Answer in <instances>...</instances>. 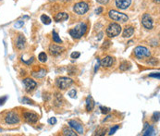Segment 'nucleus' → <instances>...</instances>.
<instances>
[{"label":"nucleus","instance_id":"20","mask_svg":"<svg viewBox=\"0 0 160 136\" xmlns=\"http://www.w3.org/2000/svg\"><path fill=\"white\" fill-rule=\"evenodd\" d=\"M46 75V70H41L39 72H33L32 76L35 78H43Z\"/></svg>","mask_w":160,"mask_h":136},{"label":"nucleus","instance_id":"32","mask_svg":"<svg viewBox=\"0 0 160 136\" xmlns=\"http://www.w3.org/2000/svg\"><path fill=\"white\" fill-rule=\"evenodd\" d=\"M6 100H7V96H5L3 97H0V106H3L6 103Z\"/></svg>","mask_w":160,"mask_h":136},{"label":"nucleus","instance_id":"35","mask_svg":"<svg viewBox=\"0 0 160 136\" xmlns=\"http://www.w3.org/2000/svg\"><path fill=\"white\" fill-rule=\"evenodd\" d=\"M48 122H49L51 125H54V124H56V123H57V119H56V118H54V117H53V118H50V119H49V121H48Z\"/></svg>","mask_w":160,"mask_h":136},{"label":"nucleus","instance_id":"36","mask_svg":"<svg viewBox=\"0 0 160 136\" xmlns=\"http://www.w3.org/2000/svg\"><path fill=\"white\" fill-rule=\"evenodd\" d=\"M96 1L100 4H103V5H106L109 2V0H96Z\"/></svg>","mask_w":160,"mask_h":136},{"label":"nucleus","instance_id":"29","mask_svg":"<svg viewBox=\"0 0 160 136\" xmlns=\"http://www.w3.org/2000/svg\"><path fill=\"white\" fill-rule=\"evenodd\" d=\"M80 56V52H73L71 55V58H74V59H76V58H79Z\"/></svg>","mask_w":160,"mask_h":136},{"label":"nucleus","instance_id":"24","mask_svg":"<svg viewBox=\"0 0 160 136\" xmlns=\"http://www.w3.org/2000/svg\"><path fill=\"white\" fill-rule=\"evenodd\" d=\"M131 69V64L129 62H123L120 66H119V70L122 71H125L127 70Z\"/></svg>","mask_w":160,"mask_h":136},{"label":"nucleus","instance_id":"15","mask_svg":"<svg viewBox=\"0 0 160 136\" xmlns=\"http://www.w3.org/2000/svg\"><path fill=\"white\" fill-rule=\"evenodd\" d=\"M25 43H26V39L24 37L23 34H19L17 41H16V46L18 49H23L25 46Z\"/></svg>","mask_w":160,"mask_h":136},{"label":"nucleus","instance_id":"13","mask_svg":"<svg viewBox=\"0 0 160 136\" xmlns=\"http://www.w3.org/2000/svg\"><path fill=\"white\" fill-rule=\"evenodd\" d=\"M69 125L73 128L79 134H83V128H82V125L79 123L78 121H69Z\"/></svg>","mask_w":160,"mask_h":136},{"label":"nucleus","instance_id":"33","mask_svg":"<svg viewBox=\"0 0 160 136\" xmlns=\"http://www.w3.org/2000/svg\"><path fill=\"white\" fill-rule=\"evenodd\" d=\"M22 102L25 103V104H29V105L32 104V101L31 99L27 98V97H23V98H22Z\"/></svg>","mask_w":160,"mask_h":136},{"label":"nucleus","instance_id":"25","mask_svg":"<svg viewBox=\"0 0 160 136\" xmlns=\"http://www.w3.org/2000/svg\"><path fill=\"white\" fill-rule=\"evenodd\" d=\"M38 58L41 62H45L47 60V56L45 52H41L38 56Z\"/></svg>","mask_w":160,"mask_h":136},{"label":"nucleus","instance_id":"3","mask_svg":"<svg viewBox=\"0 0 160 136\" xmlns=\"http://www.w3.org/2000/svg\"><path fill=\"white\" fill-rule=\"evenodd\" d=\"M121 32V27L118 23H110L106 28V34L108 37H116Z\"/></svg>","mask_w":160,"mask_h":136},{"label":"nucleus","instance_id":"19","mask_svg":"<svg viewBox=\"0 0 160 136\" xmlns=\"http://www.w3.org/2000/svg\"><path fill=\"white\" fill-rule=\"evenodd\" d=\"M93 106H94V104H93V98L89 96L86 99V109H87V111H92L93 108Z\"/></svg>","mask_w":160,"mask_h":136},{"label":"nucleus","instance_id":"4","mask_svg":"<svg viewBox=\"0 0 160 136\" xmlns=\"http://www.w3.org/2000/svg\"><path fill=\"white\" fill-rule=\"evenodd\" d=\"M72 84H73V81L71 78L59 77L58 79H57V85L61 90H65L67 88H70Z\"/></svg>","mask_w":160,"mask_h":136},{"label":"nucleus","instance_id":"21","mask_svg":"<svg viewBox=\"0 0 160 136\" xmlns=\"http://www.w3.org/2000/svg\"><path fill=\"white\" fill-rule=\"evenodd\" d=\"M41 21L44 23V24H45V25H48V24H50L51 23V19L47 16V15H42L41 16Z\"/></svg>","mask_w":160,"mask_h":136},{"label":"nucleus","instance_id":"8","mask_svg":"<svg viewBox=\"0 0 160 136\" xmlns=\"http://www.w3.org/2000/svg\"><path fill=\"white\" fill-rule=\"evenodd\" d=\"M142 23H143V25H144L145 28H146V29H148V30L153 29L154 21H153L152 17H151L148 13L144 14V16H143V18H142Z\"/></svg>","mask_w":160,"mask_h":136},{"label":"nucleus","instance_id":"30","mask_svg":"<svg viewBox=\"0 0 160 136\" xmlns=\"http://www.w3.org/2000/svg\"><path fill=\"white\" fill-rule=\"evenodd\" d=\"M76 91L74 90V89H72V90H71L70 92H69V96L71 97V98H75L76 97Z\"/></svg>","mask_w":160,"mask_h":136},{"label":"nucleus","instance_id":"11","mask_svg":"<svg viewBox=\"0 0 160 136\" xmlns=\"http://www.w3.org/2000/svg\"><path fill=\"white\" fill-rule=\"evenodd\" d=\"M63 50H64V47L59 46V45H51L49 46V53L52 56H58L60 53H62Z\"/></svg>","mask_w":160,"mask_h":136},{"label":"nucleus","instance_id":"10","mask_svg":"<svg viewBox=\"0 0 160 136\" xmlns=\"http://www.w3.org/2000/svg\"><path fill=\"white\" fill-rule=\"evenodd\" d=\"M23 118L29 123H36L38 121V115H36L35 113H32V112H24Z\"/></svg>","mask_w":160,"mask_h":136},{"label":"nucleus","instance_id":"22","mask_svg":"<svg viewBox=\"0 0 160 136\" xmlns=\"http://www.w3.org/2000/svg\"><path fill=\"white\" fill-rule=\"evenodd\" d=\"M52 37H53V41L54 42H56L58 44H62V40L60 39L59 35L55 31H53V32H52Z\"/></svg>","mask_w":160,"mask_h":136},{"label":"nucleus","instance_id":"2","mask_svg":"<svg viewBox=\"0 0 160 136\" xmlns=\"http://www.w3.org/2000/svg\"><path fill=\"white\" fill-rule=\"evenodd\" d=\"M108 16L110 17V19H112L113 20L115 21H119V22H126L129 20V17L124 14V13H121V12H119L117 10H110L108 12Z\"/></svg>","mask_w":160,"mask_h":136},{"label":"nucleus","instance_id":"23","mask_svg":"<svg viewBox=\"0 0 160 136\" xmlns=\"http://www.w3.org/2000/svg\"><path fill=\"white\" fill-rule=\"evenodd\" d=\"M63 135H68V136H76L77 135V134L76 133H74L72 130H71V129H68V128H65L64 130H63Z\"/></svg>","mask_w":160,"mask_h":136},{"label":"nucleus","instance_id":"9","mask_svg":"<svg viewBox=\"0 0 160 136\" xmlns=\"http://www.w3.org/2000/svg\"><path fill=\"white\" fill-rule=\"evenodd\" d=\"M23 83H24V86H25V89L27 92H31L32 91L36 86H37V83L35 81H33L32 79L31 78H26L23 80Z\"/></svg>","mask_w":160,"mask_h":136},{"label":"nucleus","instance_id":"14","mask_svg":"<svg viewBox=\"0 0 160 136\" xmlns=\"http://www.w3.org/2000/svg\"><path fill=\"white\" fill-rule=\"evenodd\" d=\"M115 3L119 9H126L132 4V0H116Z\"/></svg>","mask_w":160,"mask_h":136},{"label":"nucleus","instance_id":"41","mask_svg":"<svg viewBox=\"0 0 160 136\" xmlns=\"http://www.w3.org/2000/svg\"><path fill=\"white\" fill-rule=\"evenodd\" d=\"M153 1H154L155 3H158V4H159L160 3V0H153Z\"/></svg>","mask_w":160,"mask_h":136},{"label":"nucleus","instance_id":"1","mask_svg":"<svg viewBox=\"0 0 160 136\" xmlns=\"http://www.w3.org/2000/svg\"><path fill=\"white\" fill-rule=\"evenodd\" d=\"M86 32H87V24L84 22H80L70 31V34L74 39H80L86 33Z\"/></svg>","mask_w":160,"mask_h":136},{"label":"nucleus","instance_id":"40","mask_svg":"<svg viewBox=\"0 0 160 136\" xmlns=\"http://www.w3.org/2000/svg\"><path fill=\"white\" fill-rule=\"evenodd\" d=\"M24 63H26V64H30V63H32V61H33V58H32V59H30V60H28V61H24V60H22Z\"/></svg>","mask_w":160,"mask_h":136},{"label":"nucleus","instance_id":"42","mask_svg":"<svg viewBox=\"0 0 160 136\" xmlns=\"http://www.w3.org/2000/svg\"><path fill=\"white\" fill-rule=\"evenodd\" d=\"M0 132H1V129H0Z\"/></svg>","mask_w":160,"mask_h":136},{"label":"nucleus","instance_id":"28","mask_svg":"<svg viewBox=\"0 0 160 136\" xmlns=\"http://www.w3.org/2000/svg\"><path fill=\"white\" fill-rule=\"evenodd\" d=\"M119 125H116V126H114L111 130H110V133L108 134L109 135H112V134H114L118 130H119Z\"/></svg>","mask_w":160,"mask_h":136},{"label":"nucleus","instance_id":"6","mask_svg":"<svg viewBox=\"0 0 160 136\" xmlns=\"http://www.w3.org/2000/svg\"><path fill=\"white\" fill-rule=\"evenodd\" d=\"M134 54L135 56L142 59L144 57H149L151 56V53L150 51L148 50V48H146L145 46H137L135 49H134Z\"/></svg>","mask_w":160,"mask_h":136},{"label":"nucleus","instance_id":"18","mask_svg":"<svg viewBox=\"0 0 160 136\" xmlns=\"http://www.w3.org/2000/svg\"><path fill=\"white\" fill-rule=\"evenodd\" d=\"M133 33H134V28L132 27V26H130V27H127V28L124 30L122 36H123L124 38H130V37L132 36Z\"/></svg>","mask_w":160,"mask_h":136},{"label":"nucleus","instance_id":"5","mask_svg":"<svg viewBox=\"0 0 160 136\" xmlns=\"http://www.w3.org/2000/svg\"><path fill=\"white\" fill-rule=\"evenodd\" d=\"M89 10V5L86 2H78L73 6V11L78 15H83Z\"/></svg>","mask_w":160,"mask_h":136},{"label":"nucleus","instance_id":"38","mask_svg":"<svg viewBox=\"0 0 160 136\" xmlns=\"http://www.w3.org/2000/svg\"><path fill=\"white\" fill-rule=\"evenodd\" d=\"M102 11H103V7H102V6H99V7L95 10V13H96V14H101Z\"/></svg>","mask_w":160,"mask_h":136},{"label":"nucleus","instance_id":"16","mask_svg":"<svg viewBox=\"0 0 160 136\" xmlns=\"http://www.w3.org/2000/svg\"><path fill=\"white\" fill-rule=\"evenodd\" d=\"M69 19V14H67L66 12H59L58 13L54 19L57 21V22H60V21H64V20H67Z\"/></svg>","mask_w":160,"mask_h":136},{"label":"nucleus","instance_id":"7","mask_svg":"<svg viewBox=\"0 0 160 136\" xmlns=\"http://www.w3.org/2000/svg\"><path fill=\"white\" fill-rule=\"evenodd\" d=\"M5 122L6 124H18L19 122V118L18 116V114H16L13 111H10L8 113L6 114L5 116Z\"/></svg>","mask_w":160,"mask_h":136},{"label":"nucleus","instance_id":"26","mask_svg":"<svg viewBox=\"0 0 160 136\" xmlns=\"http://www.w3.org/2000/svg\"><path fill=\"white\" fill-rule=\"evenodd\" d=\"M61 102H62V96H61V95L57 94L56 95V106H58V107L61 106L62 105Z\"/></svg>","mask_w":160,"mask_h":136},{"label":"nucleus","instance_id":"39","mask_svg":"<svg viewBox=\"0 0 160 136\" xmlns=\"http://www.w3.org/2000/svg\"><path fill=\"white\" fill-rule=\"evenodd\" d=\"M99 65H100V60L97 58V63H96L95 68H94V72H96V71H97V70H98V68H99Z\"/></svg>","mask_w":160,"mask_h":136},{"label":"nucleus","instance_id":"34","mask_svg":"<svg viewBox=\"0 0 160 136\" xmlns=\"http://www.w3.org/2000/svg\"><path fill=\"white\" fill-rule=\"evenodd\" d=\"M24 25V21L23 20H19L16 24H15V27L16 28H19V27H22Z\"/></svg>","mask_w":160,"mask_h":136},{"label":"nucleus","instance_id":"12","mask_svg":"<svg viewBox=\"0 0 160 136\" xmlns=\"http://www.w3.org/2000/svg\"><path fill=\"white\" fill-rule=\"evenodd\" d=\"M115 63V59L112 57H104L101 61H100V64L103 68H109L111 67L113 64Z\"/></svg>","mask_w":160,"mask_h":136},{"label":"nucleus","instance_id":"37","mask_svg":"<svg viewBox=\"0 0 160 136\" xmlns=\"http://www.w3.org/2000/svg\"><path fill=\"white\" fill-rule=\"evenodd\" d=\"M149 77H154V78H158V79H159V73L158 72V73H153V74H150L149 75Z\"/></svg>","mask_w":160,"mask_h":136},{"label":"nucleus","instance_id":"17","mask_svg":"<svg viewBox=\"0 0 160 136\" xmlns=\"http://www.w3.org/2000/svg\"><path fill=\"white\" fill-rule=\"evenodd\" d=\"M145 134H144V135H156V131H155L153 126H149L147 123H145Z\"/></svg>","mask_w":160,"mask_h":136},{"label":"nucleus","instance_id":"31","mask_svg":"<svg viewBox=\"0 0 160 136\" xmlns=\"http://www.w3.org/2000/svg\"><path fill=\"white\" fill-rule=\"evenodd\" d=\"M158 120H159V112L158 111V112H155V114L153 116V121L155 122H157V121H158Z\"/></svg>","mask_w":160,"mask_h":136},{"label":"nucleus","instance_id":"27","mask_svg":"<svg viewBox=\"0 0 160 136\" xmlns=\"http://www.w3.org/2000/svg\"><path fill=\"white\" fill-rule=\"evenodd\" d=\"M100 109H101V112H102L103 114H107V113H109L110 110H111L109 108H105V107H100Z\"/></svg>","mask_w":160,"mask_h":136}]
</instances>
